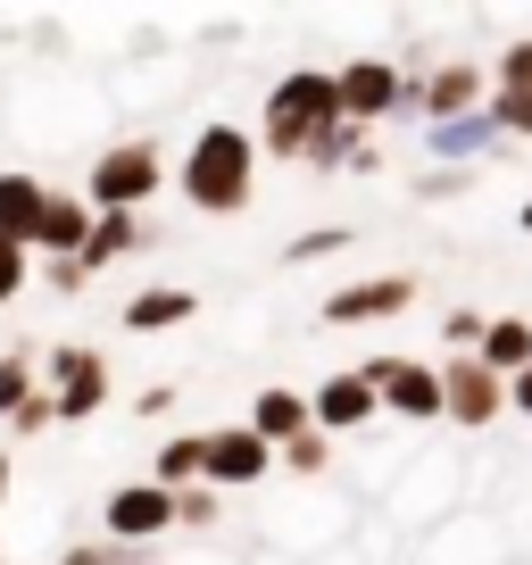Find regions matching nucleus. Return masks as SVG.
Listing matches in <instances>:
<instances>
[{
	"mask_svg": "<svg viewBox=\"0 0 532 565\" xmlns=\"http://www.w3.org/2000/svg\"><path fill=\"white\" fill-rule=\"evenodd\" d=\"M159 192H167V141H159V134L100 141V159L84 167V200H92V216H142Z\"/></svg>",
	"mask_w": 532,
	"mask_h": 565,
	"instance_id": "3",
	"label": "nucleus"
},
{
	"mask_svg": "<svg viewBox=\"0 0 532 565\" xmlns=\"http://www.w3.org/2000/svg\"><path fill=\"white\" fill-rule=\"evenodd\" d=\"M341 125V100H333V67H291L275 75V92H266L258 108V159H284V167H308V150H317L324 134Z\"/></svg>",
	"mask_w": 532,
	"mask_h": 565,
	"instance_id": "2",
	"label": "nucleus"
},
{
	"mask_svg": "<svg viewBox=\"0 0 532 565\" xmlns=\"http://www.w3.org/2000/svg\"><path fill=\"white\" fill-rule=\"evenodd\" d=\"M508 407H515V416H532V366L508 374Z\"/></svg>",
	"mask_w": 532,
	"mask_h": 565,
	"instance_id": "33",
	"label": "nucleus"
},
{
	"mask_svg": "<svg viewBox=\"0 0 532 565\" xmlns=\"http://www.w3.org/2000/svg\"><path fill=\"white\" fill-rule=\"evenodd\" d=\"M475 358L499 374V383H508V374H524V366H532V317H482Z\"/></svg>",
	"mask_w": 532,
	"mask_h": 565,
	"instance_id": "21",
	"label": "nucleus"
},
{
	"mask_svg": "<svg viewBox=\"0 0 532 565\" xmlns=\"http://www.w3.org/2000/svg\"><path fill=\"white\" fill-rule=\"evenodd\" d=\"M9 491H18V449L0 441V508H9Z\"/></svg>",
	"mask_w": 532,
	"mask_h": 565,
	"instance_id": "34",
	"label": "nucleus"
},
{
	"mask_svg": "<svg viewBox=\"0 0 532 565\" xmlns=\"http://www.w3.org/2000/svg\"><path fill=\"white\" fill-rule=\"evenodd\" d=\"M249 433H258L266 449H284V441H300L308 433V391H291V383H266V391H249Z\"/></svg>",
	"mask_w": 532,
	"mask_h": 565,
	"instance_id": "18",
	"label": "nucleus"
},
{
	"mask_svg": "<svg viewBox=\"0 0 532 565\" xmlns=\"http://www.w3.org/2000/svg\"><path fill=\"white\" fill-rule=\"evenodd\" d=\"M25 282H34V258L0 242V308H18V300H25Z\"/></svg>",
	"mask_w": 532,
	"mask_h": 565,
	"instance_id": "30",
	"label": "nucleus"
},
{
	"mask_svg": "<svg viewBox=\"0 0 532 565\" xmlns=\"http://www.w3.org/2000/svg\"><path fill=\"white\" fill-rule=\"evenodd\" d=\"M425 167H449V175H475L482 159L499 150V125H491V108H475V117H458V125H425Z\"/></svg>",
	"mask_w": 532,
	"mask_h": 565,
	"instance_id": "14",
	"label": "nucleus"
},
{
	"mask_svg": "<svg viewBox=\"0 0 532 565\" xmlns=\"http://www.w3.org/2000/svg\"><path fill=\"white\" fill-rule=\"evenodd\" d=\"M25 399H42V350L34 341H9V350H0V424L18 416Z\"/></svg>",
	"mask_w": 532,
	"mask_h": 565,
	"instance_id": "22",
	"label": "nucleus"
},
{
	"mask_svg": "<svg viewBox=\"0 0 532 565\" xmlns=\"http://www.w3.org/2000/svg\"><path fill=\"white\" fill-rule=\"evenodd\" d=\"M0 565H9V557H0Z\"/></svg>",
	"mask_w": 532,
	"mask_h": 565,
	"instance_id": "36",
	"label": "nucleus"
},
{
	"mask_svg": "<svg viewBox=\"0 0 532 565\" xmlns=\"http://www.w3.org/2000/svg\"><path fill=\"white\" fill-rule=\"evenodd\" d=\"M175 399H183L175 383H150V391H134V416H142V424H167V416H175Z\"/></svg>",
	"mask_w": 532,
	"mask_h": 565,
	"instance_id": "31",
	"label": "nucleus"
},
{
	"mask_svg": "<svg viewBox=\"0 0 532 565\" xmlns=\"http://www.w3.org/2000/svg\"><path fill=\"white\" fill-rule=\"evenodd\" d=\"M51 424H58V407H51V391H42V399H25L18 416L0 424V441H42V433H51Z\"/></svg>",
	"mask_w": 532,
	"mask_h": 565,
	"instance_id": "28",
	"label": "nucleus"
},
{
	"mask_svg": "<svg viewBox=\"0 0 532 565\" xmlns=\"http://www.w3.org/2000/svg\"><path fill=\"white\" fill-rule=\"evenodd\" d=\"M515 225H524V233H532V200H524V209H515Z\"/></svg>",
	"mask_w": 532,
	"mask_h": 565,
	"instance_id": "35",
	"label": "nucleus"
},
{
	"mask_svg": "<svg viewBox=\"0 0 532 565\" xmlns=\"http://www.w3.org/2000/svg\"><path fill=\"white\" fill-rule=\"evenodd\" d=\"M374 399L383 416H408V424H441V358H400V350H374Z\"/></svg>",
	"mask_w": 532,
	"mask_h": 565,
	"instance_id": "7",
	"label": "nucleus"
},
{
	"mask_svg": "<svg viewBox=\"0 0 532 565\" xmlns=\"http://www.w3.org/2000/svg\"><path fill=\"white\" fill-rule=\"evenodd\" d=\"M466 183H475V175H449V167H425V183H416V192H425V200H458Z\"/></svg>",
	"mask_w": 532,
	"mask_h": 565,
	"instance_id": "32",
	"label": "nucleus"
},
{
	"mask_svg": "<svg viewBox=\"0 0 532 565\" xmlns=\"http://www.w3.org/2000/svg\"><path fill=\"white\" fill-rule=\"evenodd\" d=\"M374 416H383V399H374L366 366H341V374H324V383L308 391V424H317L324 441H333V433H366Z\"/></svg>",
	"mask_w": 532,
	"mask_h": 565,
	"instance_id": "11",
	"label": "nucleus"
},
{
	"mask_svg": "<svg viewBox=\"0 0 532 565\" xmlns=\"http://www.w3.org/2000/svg\"><path fill=\"white\" fill-rule=\"evenodd\" d=\"M408 308H416V275H358L341 291H324L317 317L333 333H350V324H391V317H408Z\"/></svg>",
	"mask_w": 532,
	"mask_h": 565,
	"instance_id": "10",
	"label": "nucleus"
},
{
	"mask_svg": "<svg viewBox=\"0 0 532 565\" xmlns=\"http://www.w3.org/2000/svg\"><path fill=\"white\" fill-rule=\"evenodd\" d=\"M200 317V291H192V282H142V291H134V300H125L117 308V324H125V333H175V324H192Z\"/></svg>",
	"mask_w": 532,
	"mask_h": 565,
	"instance_id": "15",
	"label": "nucleus"
},
{
	"mask_svg": "<svg viewBox=\"0 0 532 565\" xmlns=\"http://www.w3.org/2000/svg\"><path fill=\"white\" fill-rule=\"evenodd\" d=\"M34 282L51 291V300H84V291H92V275L75 258H34Z\"/></svg>",
	"mask_w": 532,
	"mask_h": 565,
	"instance_id": "27",
	"label": "nucleus"
},
{
	"mask_svg": "<svg viewBox=\"0 0 532 565\" xmlns=\"http://www.w3.org/2000/svg\"><path fill=\"white\" fill-rule=\"evenodd\" d=\"M400 92H408V67L383 58V51L333 67V100H341V125H350V134H374L383 117H400Z\"/></svg>",
	"mask_w": 532,
	"mask_h": 565,
	"instance_id": "6",
	"label": "nucleus"
},
{
	"mask_svg": "<svg viewBox=\"0 0 532 565\" xmlns=\"http://www.w3.org/2000/svg\"><path fill=\"white\" fill-rule=\"evenodd\" d=\"M200 475H209V433H167V441L150 449L142 482H159V491H192Z\"/></svg>",
	"mask_w": 532,
	"mask_h": 565,
	"instance_id": "20",
	"label": "nucleus"
},
{
	"mask_svg": "<svg viewBox=\"0 0 532 565\" xmlns=\"http://www.w3.org/2000/svg\"><path fill=\"white\" fill-rule=\"evenodd\" d=\"M142 249H150V216H92V242L75 249V266H84V275L100 282L108 266L142 258Z\"/></svg>",
	"mask_w": 532,
	"mask_h": 565,
	"instance_id": "17",
	"label": "nucleus"
},
{
	"mask_svg": "<svg viewBox=\"0 0 532 565\" xmlns=\"http://www.w3.org/2000/svg\"><path fill=\"white\" fill-rule=\"evenodd\" d=\"M491 125L499 141H532V34H515L508 51L491 58Z\"/></svg>",
	"mask_w": 532,
	"mask_h": 565,
	"instance_id": "12",
	"label": "nucleus"
},
{
	"mask_svg": "<svg viewBox=\"0 0 532 565\" xmlns=\"http://www.w3.org/2000/svg\"><path fill=\"white\" fill-rule=\"evenodd\" d=\"M42 200H51V183H42V175H25V167L0 175V242L25 249V258H34V233H42Z\"/></svg>",
	"mask_w": 532,
	"mask_h": 565,
	"instance_id": "16",
	"label": "nucleus"
},
{
	"mask_svg": "<svg viewBox=\"0 0 532 565\" xmlns=\"http://www.w3.org/2000/svg\"><path fill=\"white\" fill-rule=\"evenodd\" d=\"M266 475H275V449H266L249 424H216L209 433V475H200L209 491L233 499V491H249V482H266Z\"/></svg>",
	"mask_w": 532,
	"mask_h": 565,
	"instance_id": "13",
	"label": "nucleus"
},
{
	"mask_svg": "<svg viewBox=\"0 0 532 565\" xmlns=\"http://www.w3.org/2000/svg\"><path fill=\"white\" fill-rule=\"evenodd\" d=\"M175 192L200 216H242L258 200V134L249 125H200L175 159Z\"/></svg>",
	"mask_w": 532,
	"mask_h": 565,
	"instance_id": "1",
	"label": "nucleus"
},
{
	"mask_svg": "<svg viewBox=\"0 0 532 565\" xmlns=\"http://www.w3.org/2000/svg\"><path fill=\"white\" fill-rule=\"evenodd\" d=\"M167 532H175V491H159V482H117L100 499V541L167 548Z\"/></svg>",
	"mask_w": 532,
	"mask_h": 565,
	"instance_id": "8",
	"label": "nucleus"
},
{
	"mask_svg": "<svg viewBox=\"0 0 532 565\" xmlns=\"http://www.w3.org/2000/svg\"><path fill=\"white\" fill-rule=\"evenodd\" d=\"M42 391H51L58 424H92L108 399H117L108 350H100V341H51V350H42Z\"/></svg>",
	"mask_w": 532,
	"mask_h": 565,
	"instance_id": "5",
	"label": "nucleus"
},
{
	"mask_svg": "<svg viewBox=\"0 0 532 565\" xmlns=\"http://www.w3.org/2000/svg\"><path fill=\"white\" fill-rule=\"evenodd\" d=\"M341 249H358V225H308V233H291V242H284V258L291 266H317V258H341Z\"/></svg>",
	"mask_w": 532,
	"mask_h": 565,
	"instance_id": "24",
	"label": "nucleus"
},
{
	"mask_svg": "<svg viewBox=\"0 0 532 565\" xmlns=\"http://www.w3.org/2000/svg\"><path fill=\"white\" fill-rule=\"evenodd\" d=\"M167 548H125V541H100V532H84V541L58 548V565H159Z\"/></svg>",
	"mask_w": 532,
	"mask_h": 565,
	"instance_id": "23",
	"label": "nucleus"
},
{
	"mask_svg": "<svg viewBox=\"0 0 532 565\" xmlns=\"http://www.w3.org/2000/svg\"><path fill=\"white\" fill-rule=\"evenodd\" d=\"M482 100H491V67H482V58H425V67H408L400 117H416V134H425V125L475 117Z\"/></svg>",
	"mask_w": 532,
	"mask_h": 565,
	"instance_id": "4",
	"label": "nucleus"
},
{
	"mask_svg": "<svg viewBox=\"0 0 532 565\" xmlns=\"http://www.w3.org/2000/svg\"><path fill=\"white\" fill-rule=\"evenodd\" d=\"M216 515H225V491H209V482L175 491V532H216Z\"/></svg>",
	"mask_w": 532,
	"mask_h": 565,
	"instance_id": "26",
	"label": "nucleus"
},
{
	"mask_svg": "<svg viewBox=\"0 0 532 565\" xmlns=\"http://www.w3.org/2000/svg\"><path fill=\"white\" fill-rule=\"evenodd\" d=\"M508 416V383H499L482 358H441V424L458 433H491Z\"/></svg>",
	"mask_w": 532,
	"mask_h": 565,
	"instance_id": "9",
	"label": "nucleus"
},
{
	"mask_svg": "<svg viewBox=\"0 0 532 565\" xmlns=\"http://www.w3.org/2000/svg\"><path fill=\"white\" fill-rule=\"evenodd\" d=\"M275 466H284V475H308V482H317V475H333V441H324L317 424H308L300 441H284V449H275Z\"/></svg>",
	"mask_w": 532,
	"mask_h": 565,
	"instance_id": "25",
	"label": "nucleus"
},
{
	"mask_svg": "<svg viewBox=\"0 0 532 565\" xmlns=\"http://www.w3.org/2000/svg\"><path fill=\"white\" fill-rule=\"evenodd\" d=\"M475 341H482V308H449L441 317V358H475Z\"/></svg>",
	"mask_w": 532,
	"mask_h": 565,
	"instance_id": "29",
	"label": "nucleus"
},
{
	"mask_svg": "<svg viewBox=\"0 0 532 565\" xmlns=\"http://www.w3.org/2000/svg\"><path fill=\"white\" fill-rule=\"evenodd\" d=\"M84 242H92V200H84V192H51V200H42L34 258H75Z\"/></svg>",
	"mask_w": 532,
	"mask_h": 565,
	"instance_id": "19",
	"label": "nucleus"
}]
</instances>
